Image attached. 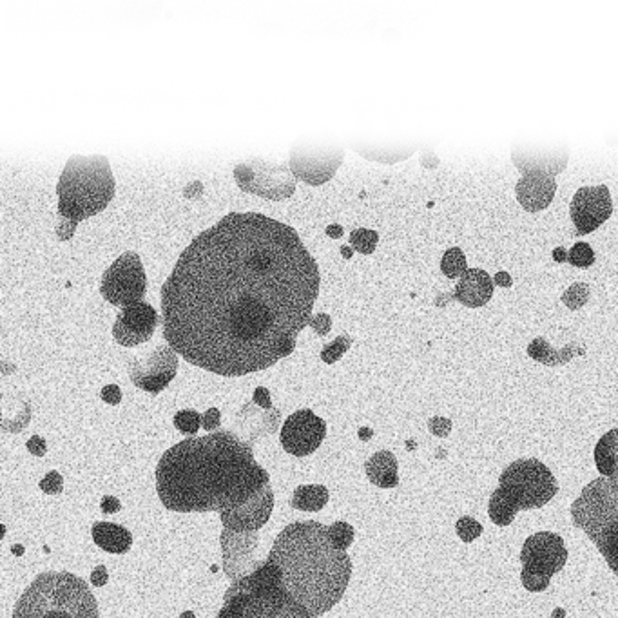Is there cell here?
<instances>
[{
    "label": "cell",
    "mask_w": 618,
    "mask_h": 618,
    "mask_svg": "<svg viewBox=\"0 0 618 618\" xmlns=\"http://www.w3.org/2000/svg\"><path fill=\"white\" fill-rule=\"evenodd\" d=\"M522 586L532 593H541V591L548 590L551 579L544 577L541 573H535V571L522 570L521 573Z\"/></svg>",
    "instance_id": "obj_31"
},
{
    "label": "cell",
    "mask_w": 618,
    "mask_h": 618,
    "mask_svg": "<svg viewBox=\"0 0 618 618\" xmlns=\"http://www.w3.org/2000/svg\"><path fill=\"white\" fill-rule=\"evenodd\" d=\"M568 261H570L571 265L584 269V267H590V265L595 263V252H593V249H591L588 243H575V245L571 247Z\"/></svg>",
    "instance_id": "obj_29"
},
{
    "label": "cell",
    "mask_w": 618,
    "mask_h": 618,
    "mask_svg": "<svg viewBox=\"0 0 618 618\" xmlns=\"http://www.w3.org/2000/svg\"><path fill=\"white\" fill-rule=\"evenodd\" d=\"M203 417L196 410H180L174 416V426L185 435H196L202 428Z\"/></svg>",
    "instance_id": "obj_26"
},
{
    "label": "cell",
    "mask_w": 618,
    "mask_h": 618,
    "mask_svg": "<svg viewBox=\"0 0 618 618\" xmlns=\"http://www.w3.org/2000/svg\"><path fill=\"white\" fill-rule=\"evenodd\" d=\"M254 401H256L258 405L265 406V408H269V406H271L269 392H267L265 388H258V390H256V394H254Z\"/></svg>",
    "instance_id": "obj_40"
},
{
    "label": "cell",
    "mask_w": 618,
    "mask_h": 618,
    "mask_svg": "<svg viewBox=\"0 0 618 618\" xmlns=\"http://www.w3.org/2000/svg\"><path fill=\"white\" fill-rule=\"evenodd\" d=\"M330 541L339 550L347 551L348 546L354 542V528L348 522H334L329 526Z\"/></svg>",
    "instance_id": "obj_27"
},
{
    "label": "cell",
    "mask_w": 618,
    "mask_h": 618,
    "mask_svg": "<svg viewBox=\"0 0 618 618\" xmlns=\"http://www.w3.org/2000/svg\"><path fill=\"white\" fill-rule=\"evenodd\" d=\"M176 368H178L176 352L167 345L153 350V354L145 361L133 359L129 365V376L136 387L151 394H158L173 381Z\"/></svg>",
    "instance_id": "obj_13"
},
{
    "label": "cell",
    "mask_w": 618,
    "mask_h": 618,
    "mask_svg": "<svg viewBox=\"0 0 618 618\" xmlns=\"http://www.w3.org/2000/svg\"><path fill=\"white\" fill-rule=\"evenodd\" d=\"M180 618H196V617H194V613H191V611H185L184 615H182V617Z\"/></svg>",
    "instance_id": "obj_43"
},
{
    "label": "cell",
    "mask_w": 618,
    "mask_h": 618,
    "mask_svg": "<svg viewBox=\"0 0 618 618\" xmlns=\"http://www.w3.org/2000/svg\"><path fill=\"white\" fill-rule=\"evenodd\" d=\"M590 300V285L575 283L562 294V303L571 310H579Z\"/></svg>",
    "instance_id": "obj_25"
},
{
    "label": "cell",
    "mask_w": 618,
    "mask_h": 618,
    "mask_svg": "<svg viewBox=\"0 0 618 618\" xmlns=\"http://www.w3.org/2000/svg\"><path fill=\"white\" fill-rule=\"evenodd\" d=\"M218 618H314L281 586L280 573L265 561L225 593Z\"/></svg>",
    "instance_id": "obj_5"
},
{
    "label": "cell",
    "mask_w": 618,
    "mask_h": 618,
    "mask_svg": "<svg viewBox=\"0 0 618 618\" xmlns=\"http://www.w3.org/2000/svg\"><path fill=\"white\" fill-rule=\"evenodd\" d=\"M497 283H503L504 287H510L512 285V281H510V276L508 274H497Z\"/></svg>",
    "instance_id": "obj_41"
},
{
    "label": "cell",
    "mask_w": 618,
    "mask_h": 618,
    "mask_svg": "<svg viewBox=\"0 0 618 618\" xmlns=\"http://www.w3.org/2000/svg\"><path fill=\"white\" fill-rule=\"evenodd\" d=\"M107 579H109V575H107V570L104 566H98L97 570L91 573V584H93V586H97V588L106 586Z\"/></svg>",
    "instance_id": "obj_38"
},
{
    "label": "cell",
    "mask_w": 618,
    "mask_h": 618,
    "mask_svg": "<svg viewBox=\"0 0 618 618\" xmlns=\"http://www.w3.org/2000/svg\"><path fill=\"white\" fill-rule=\"evenodd\" d=\"M318 294V263L298 232L265 214H229L165 281L164 336L194 367L247 376L292 354Z\"/></svg>",
    "instance_id": "obj_1"
},
{
    "label": "cell",
    "mask_w": 618,
    "mask_h": 618,
    "mask_svg": "<svg viewBox=\"0 0 618 618\" xmlns=\"http://www.w3.org/2000/svg\"><path fill=\"white\" fill-rule=\"evenodd\" d=\"M327 435V425L312 410H298L281 428V445L296 457L314 454Z\"/></svg>",
    "instance_id": "obj_11"
},
{
    "label": "cell",
    "mask_w": 618,
    "mask_h": 618,
    "mask_svg": "<svg viewBox=\"0 0 618 618\" xmlns=\"http://www.w3.org/2000/svg\"><path fill=\"white\" fill-rule=\"evenodd\" d=\"M350 242L354 249H358L363 254H372L377 245V232L368 229H358L350 234Z\"/></svg>",
    "instance_id": "obj_30"
},
{
    "label": "cell",
    "mask_w": 618,
    "mask_h": 618,
    "mask_svg": "<svg viewBox=\"0 0 618 618\" xmlns=\"http://www.w3.org/2000/svg\"><path fill=\"white\" fill-rule=\"evenodd\" d=\"M58 211L71 222L104 211L115 196V178L106 158H71L57 187Z\"/></svg>",
    "instance_id": "obj_6"
},
{
    "label": "cell",
    "mask_w": 618,
    "mask_h": 618,
    "mask_svg": "<svg viewBox=\"0 0 618 618\" xmlns=\"http://www.w3.org/2000/svg\"><path fill=\"white\" fill-rule=\"evenodd\" d=\"M455 532L459 535V539L463 542H474L475 539L481 537L483 526L481 522L475 521L474 517H461L455 524Z\"/></svg>",
    "instance_id": "obj_28"
},
{
    "label": "cell",
    "mask_w": 618,
    "mask_h": 618,
    "mask_svg": "<svg viewBox=\"0 0 618 618\" xmlns=\"http://www.w3.org/2000/svg\"><path fill=\"white\" fill-rule=\"evenodd\" d=\"M158 327V312L149 303H135L120 312L113 327L116 343L124 347H138L153 338Z\"/></svg>",
    "instance_id": "obj_14"
},
{
    "label": "cell",
    "mask_w": 618,
    "mask_h": 618,
    "mask_svg": "<svg viewBox=\"0 0 618 618\" xmlns=\"http://www.w3.org/2000/svg\"><path fill=\"white\" fill-rule=\"evenodd\" d=\"M571 522L588 535L618 577V479L597 477L570 508Z\"/></svg>",
    "instance_id": "obj_7"
},
{
    "label": "cell",
    "mask_w": 618,
    "mask_h": 618,
    "mask_svg": "<svg viewBox=\"0 0 618 618\" xmlns=\"http://www.w3.org/2000/svg\"><path fill=\"white\" fill-rule=\"evenodd\" d=\"M220 425V410H216V408H211V410H207L205 412V416L202 419V426L205 430H209V432H213Z\"/></svg>",
    "instance_id": "obj_35"
},
{
    "label": "cell",
    "mask_w": 618,
    "mask_h": 618,
    "mask_svg": "<svg viewBox=\"0 0 618 618\" xmlns=\"http://www.w3.org/2000/svg\"><path fill=\"white\" fill-rule=\"evenodd\" d=\"M13 618H98V604L86 580L68 571H49L22 593Z\"/></svg>",
    "instance_id": "obj_4"
},
{
    "label": "cell",
    "mask_w": 618,
    "mask_h": 618,
    "mask_svg": "<svg viewBox=\"0 0 618 618\" xmlns=\"http://www.w3.org/2000/svg\"><path fill=\"white\" fill-rule=\"evenodd\" d=\"M521 512L517 503L513 501L512 497L508 493L497 488L490 497V503H488V515L492 519L495 526H510L515 521V515Z\"/></svg>",
    "instance_id": "obj_23"
},
{
    "label": "cell",
    "mask_w": 618,
    "mask_h": 618,
    "mask_svg": "<svg viewBox=\"0 0 618 618\" xmlns=\"http://www.w3.org/2000/svg\"><path fill=\"white\" fill-rule=\"evenodd\" d=\"M521 562L522 570L535 571L551 579L566 566L568 550L559 533H535L522 544Z\"/></svg>",
    "instance_id": "obj_10"
},
{
    "label": "cell",
    "mask_w": 618,
    "mask_h": 618,
    "mask_svg": "<svg viewBox=\"0 0 618 618\" xmlns=\"http://www.w3.org/2000/svg\"><path fill=\"white\" fill-rule=\"evenodd\" d=\"M120 508H122V504L115 497H104L102 499V512L116 513L120 512Z\"/></svg>",
    "instance_id": "obj_39"
},
{
    "label": "cell",
    "mask_w": 618,
    "mask_h": 618,
    "mask_svg": "<svg viewBox=\"0 0 618 618\" xmlns=\"http://www.w3.org/2000/svg\"><path fill=\"white\" fill-rule=\"evenodd\" d=\"M329 234H336V236H341V229H336V231H334V229H329Z\"/></svg>",
    "instance_id": "obj_44"
},
{
    "label": "cell",
    "mask_w": 618,
    "mask_h": 618,
    "mask_svg": "<svg viewBox=\"0 0 618 618\" xmlns=\"http://www.w3.org/2000/svg\"><path fill=\"white\" fill-rule=\"evenodd\" d=\"M582 354H584V348H577L575 345H568L562 350H555L544 338L533 339L530 347H528V356L539 361L542 365H548V367L566 365L573 356H582Z\"/></svg>",
    "instance_id": "obj_21"
},
{
    "label": "cell",
    "mask_w": 618,
    "mask_h": 618,
    "mask_svg": "<svg viewBox=\"0 0 618 618\" xmlns=\"http://www.w3.org/2000/svg\"><path fill=\"white\" fill-rule=\"evenodd\" d=\"M93 541L98 548H102L107 553L122 555V553L131 550L133 537L124 526H118L113 522H97L93 526Z\"/></svg>",
    "instance_id": "obj_19"
},
{
    "label": "cell",
    "mask_w": 618,
    "mask_h": 618,
    "mask_svg": "<svg viewBox=\"0 0 618 618\" xmlns=\"http://www.w3.org/2000/svg\"><path fill=\"white\" fill-rule=\"evenodd\" d=\"M272 504H274L272 488L267 486L258 497L252 499L251 503L243 506L242 510L222 515V522L225 528L232 532L260 530L261 526L271 517Z\"/></svg>",
    "instance_id": "obj_16"
},
{
    "label": "cell",
    "mask_w": 618,
    "mask_h": 618,
    "mask_svg": "<svg viewBox=\"0 0 618 618\" xmlns=\"http://www.w3.org/2000/svg\"><path fill=\"white\" fill-rule=\"evenodd\" d=\"M428 426H430L432 434L437 435V437H446L452 430V421L443 419V417H434V419H430Z\"/></svg>",
    "instance_id": "obj_34"
},
{
    "label": "cell",
    "mask_w": 618,
    "mask_h": 618,
    "mask_svg": "<svg viewBox=\"0 0 618 618\" xmlns=\"http://www.w3.org/2000/svg\"><path fill=\"white\" fill-rule=\"evenodd\" d=\"M147 290L144 265L136 252H126L107 269L100 292L111 305L131 307L140 303Z\"/></svg>",
    "instance_id": "obj_9"
},
{
    "label": "cell",
    "mask_w": 618,
    "mask_h": 618,
    "mask_svg": "<svg viewBox=\"0 0 618 618\" xmlns=\"http://www.w3.org/2000/svg\"><path fill=\"white\" fill-rule=\"evenodd\" d=\"M40 490L48 495H58L64 490V479L58 472H49L42 481H40Z\"/></svg>",
    "instance_id": "obj_33"
},
{
    "label": "cell",
    "mask_w": 618,
    "mask_h": 618,
    "mask_svg": "<svg viewBox=\"0 0 618 618\" xmlns=\"http://www.w3.org/2000/svg\"><path fill=\"white\" fill-rule=\"evenodd\" d=\"M553 256H555V260L562 261L564 260V251H562V249H559V251L553 252Z\"/></svg>",
    "instance_id": "obj_42"
},
{
    "label": "cell",
    "mask_w": 618,
    "mask_h": 618,
    "mask_svg": "<svg viewBox=\"0 0 618 618\" xmlns=\"http://www.w3.org/2000/svg\"><path fill=\"white\" fill-rule=\"evenodd\" d=\"M555 191H557V184H555L553 174L544 173L539 169L526 171L515 185L517 200L528 213H539L546 207H550Z\"/></svg>",
    "instance_id": "obj_15"
},
{
    "label": "cell",
    "mask_w": 618,
    "mask_h": 618,
    "mask_svg": "<svg viewBox=\"0 0 618 618\" xmlns=\"http://www.w3.org/2000/svg\"><path fill=\"white\" fill-rule=\"evenodd\" d=\"M280 573L281 586L307 609L321 617L343 599L352 577L347 551L330 541L329 526L321 522H292L276 537L269 559Z\"/></svg>",
    "instance_id": "obj_3"
},
{
    "label": "cell",
    "mask_w": 618,
    "mask_h": 618,
    "mask_svg": "<svg viewBox=\"0 0 618 618\" xmlns=\"http://www.w3.org/2000/svg\"><path fill=\"white\" fill-rule=\"evenodd\" d=\"M441 271H443L446 278H450V280H457V278L463 276L464 272L468 271V269H466V256H464V252L461 251L459 247L448 249V251L443 254Z\"/></svg>",
    "instance_id": "obj_24"
},
{
    "label": "cell",
    "mask_w": 618,
    "mask_h": 618,
    "mask_svg": "<svg viewBox=\"0 0 618 618\" xmlns=\"http://www.w3.org/2000/svg\"><path fill=\"white\" fill-rule=\"evenodd\" d=\"M365 472L377 488H396L399 484V464L396 455L388 450L372 455L365 463Z\"/></svg>",
    "instance_id": "obj_18"
},
{
    "label": "cell",
    "mask_w": 618,
    "mask_h": 618,
    "mask_svg": "<svg viewBox=\"0 0 618 618\" xmlns=\"http://www.w3.org/2000/svg\"><path fill=\"white\" fill-rule=\"evenodd\" d=\"M348 347H350V338L341 336V338L336 339L332 345H327V347L323 348L321 358H323L325 363H334V361H338V359L347 352Z\"/></svg>",
    "instance_id": "obj_32"
},
{
    "label": "cell",
    "mask_w": 618,
    "mask_h": 618,
    "mask_svg": "<svg viewBox=\"0 0 618 618\" xmlns=\"http://www.w3.org/2000/svg\"><path fill=\"white\" fill-rule=\"evenodd\" d=\"M329 503V490L319 484L298 486L290 499V506L300 512H319Z\"/></svg>",
    "instance_id": "obj_22"
},
{
    "label": "cell",
    "mask_w": 618,
    "mask_h": 618,
    "mask_svg": "<svg viewBox=\"0 0 618 618\" xmlns=\"http://www.w3.org/2000/svg\"><path fill=\"white\" fill-rule=\"evenodd\" d=\"M570 213L579 234L597 231L602 223L608 222L613 213L608 187H580L571 200Z\"/></svg>",
    "instance_id": "obj_12"
},
{
    "label": "cell",
    "mask_w": 618,
    "mask_h": 618,
    "mask_svg": "<svg viewBox=\"0 0 618 618\" xmlns=\"http://www.w3.org/2000/svg\"><path fill=\"white\" fill-rule=\"evenodd\" d=\"M269 483L251 446L231 432L185 439L156 466V492L171 512H238Z\"/></svg>",
    "instance_id": "obj_2"
},
{
    "label": "cell",
    "mask_w": 618,
    "mask_h": 618,
    "mask_svg": "<svg viewBox=\"0 0 618 618\" xmlns=\"http://www.w3.org/2000/svg\"><path fill=\"white\" fill-rule=\"evenodd\" d=\"M28 450L31 454L42 457V455H46V452H48V446H46V441L42 437L33 435L28 441Z\"/></svg>",
    "instance_id": "obj_36"
},
{
    "label": "cell",
    "mask_w": 618,
    "mask_h": 618,
    "mask_svg": "<svg viewBox=\"0 0 618 618\" xmlns=\"http://www.w3.org/2000/svg\"><path fill=\"white\" fill-rule=\"evenodd\" d=\"M595 464L600 477L618 479V428L600 437L595 446Z\"/></svg>",
    "instance_id": "obj_20"
},
{
    "label": "cell",
    "mask_w": 618,
    "mask_h": 618,
    "mask_svg": "<svg viewBox=\"0 0 618 618\" xmlns=\"http://www.w3.org/2000/svg\"><path fill=\"white\" fill-rule=\"evenodd\" d=\"M102 399L109 405H118L122 401V392L116 385H109V387L102 388Z\"/></svg>",
    "instance_id": "obj_37"
},
{
    "label": "cell",
    "mask_w": 618,
    "mask_h": 618,
    "mask_svg": "<svg viewBox=\"0 0 618 618\" xmlns=\"http://www.w3.org/2000/svg\"><path fill=\"white\" fill-rule=\"evenodd\" d=\"M493 296L492 276L483 269H468L457 281L455 300L468 309L484 307Z\"/></svg>",
    "instance_id": "obj_17"
},
{
    "label": "cell",
    "mask_w": 618,
    "mask_h": 618,
    "mask_svg": "<svg viewBox=\"0 0 618 618\" xmlns=\"http://www.w3.org/2000/svg\"><path fill=\"white\" fill-rule=\"evenodd\" d=\"M499 488L508 493L519 510H537L559 493V481L539 459H517L504 468Z\"/></svg>",
    "instance_id": "obj_8"
}]
</instances>
